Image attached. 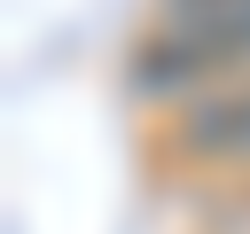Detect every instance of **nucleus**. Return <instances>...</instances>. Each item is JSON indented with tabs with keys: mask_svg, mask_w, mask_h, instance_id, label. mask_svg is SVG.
<instances>
[{
	"mask_svg": "<svg viewBox=\"0 0 250 234\" xmlns=\"http://www.w3.org/2000/svg\"><path fill=\"white\" fill-rule=\"evenodd\" d=\"M250 70V0H172L164 31L141 47V86L180 94Z\"/></svg>",
	"mask_w": 250,
	"mask_h": 234,
	"instance_id": "obj_1",
	"label": "nucleus"
},
{
	"mask_svg": "<svg viewBox=\"0 0 250 234\" xmlns=\"http://www.w3.org/2000/svg\"><path fill=\"white\" fill-rule=\"evenodd\" d=\"M188 148L195 156H219V164H250V78H234V86H219V94H203L195 109H188Z\"/></svg>",
	"mask_w": 250,
	"mask_h": 234,
	"instance_id": "obj_2",
	"label": "nucleus"
}]
</instances>
